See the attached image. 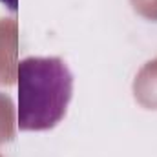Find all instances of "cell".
<instances>
[{
  "label": "cell",
  "instance_id": "obj_6",
  "mask_svg": "<svg viewBox=\"0 0 157 157\" xmlns=\"http://www.w3.org/2000/svg\"><path fill=\"white\" fill-rule=\"evenodd\" d=\"M0 4H4L9 11H17L18 9V0H0Z\"/></svg>",
  "mask_w": 157,
  "mask_h": 157
},
{
  "label": "cell",
  "instance_id": "obj_1",
  "mask_svg": "<svg viewBox=\"0 0 157 157\" xmlns=\"http://www.w3.org/2000/svg\"><path fill=\"white\" fill-rule=\"evenodd\" d=\"M18 113L22 132H44L57 126L73 93V75L59 57H28L17 64Z\"/></svg>",
  "mask_w": 157,
  "mask_h": 157
},
{
  "label": "cell",
  "instance_id": "obj_2",
  "mask_svg": "<svg viewBox=\"0 0 157 157\" xmlns=\"http://www.w3.org/2000/svg\"><path fill=\"white\" fill-rule=\"evenodd\" d=\"M17 22L0 20V84H13L17 78Z\"/></svg>",
  "mask_w": 157,
  "mask_h": 157
},
{
  "label": "cell",
  "instance_id": "obj_5",
  "mask_svg": "<svg viewBox=\"0 0 157 157\" xmlns=\"http://www.w3.org/2000/svg\"><path fill=\"white\" fill-rule=\"evenodd\" d=\"M137 13H141L146 18L157 20V0H132Z\"/></svg>",
  "mask_w": 157,
  "mask_h": 157
},
{
  "label": "cell",
  "instance_id": "obj_4",
  "mask_svg": "<svg viewBox=\"0 0 157 157\" xmlns=\"http://www.w3.org/2000/svg\"><path fill=\"white\" fill-rule=\"evenodd\" d=\"M13 104L7 95L0 93V143L13 137Z\"/></svg>",
  "mask_w": 157,
  "mask_h": 157
},
{
  "label": "cell",
  "instance_id": "obj_3",
  "mask_svg": "<svg viewBox=\"0 0 157 157\" xmlns=\"http://www.w3.org/2000/svg\"><path fill=\"white\" fill-rule=\"evenodd\" d=\"M135 97L146 108H157V60L148 62L135 78Z\"/></svg>",
  "mask_w": 157,
  "mask_h": 157
}]
</instances>
